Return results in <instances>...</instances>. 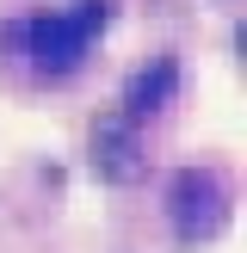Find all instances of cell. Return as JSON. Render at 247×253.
Returning <instances> with one entry per match:
<instances>
[{"label": "cell", "mask_w": 247, "mask_h": 253, "mask_svg": "<svg viewBox=\"0 0 247 253\" xmlns=\"http://www.w3.org/2000/svg\"><path fill=\"white\" fill-rule=\"evenodd\" d=\"M105 19H111L105 0H74L68 12H37V19H25L19 43H25V56H31L37 74H56L62 81V74H74L86 62V43L105 31Z\"/></svg>", "instance_id": "6da1fadb"}, {"label": "cell", "mask_w": 247, "mask_h": 253, "mask_svg": "<svg viewBox=\"0 0 247 253\" xmlns=\"http://www.w3.org/2000/svg\"><path fill=\"white\" fill-rule=\"evenodd\" d=\"M167 222H173L179 241H210V235H222V222H229V185H222L210 167L173 173V185H167Z\"/></svg>", "instance_id": "7a4b0ae2"}, {"label": "cell", "mask_w": 247, "mask_h": 253, "mask_svg": "<svg viewBox=\"0 0 247 253\" xmlns=\"http://www.w3.org/2000/svg\"><path fill=\"white\" fill-rule=\"evenodd\" d=\"M93 173L105 185H136L148 173V155H142V136H136V124L124 118H99V130H93Z\"/></svg>", "instance_id": "3957f363"}, {"label": "cell", "mask_w": 247, "mask_h": 253, "mask_svg": "<svg viewBox=\"0 0 247 253\" xmlns=\"http://www.w3.org/2000/svg\"><path fill=\"white\" fill-rule=\"evenodd\" d=\"M173 93H179V62H173V56H155L148 68L130 74V86H124V118H130V124L155 118Z\"/></svg>", "instance_id": "277c9868"}]
</instances>
